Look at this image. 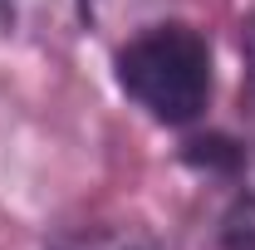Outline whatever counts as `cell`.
<instances>
[{
  "mask_svg": "<svg viewBox=\"0 0 255 250\" xmlns=\"http://www.w3.org/2000/svg\"><path fill=\"white\" fill-rule=\"evenodd\" d=\"M113 79L128 103H137L162 127H191L216 94L211 39L187 20H157L128 39L113 59Z\"/></svg>",
  "mask_w": 255,
  "mask_h": 250,
  "instance_id": "obj_1",
  "label": "cell"
},
{
  "mask_svg": "<svg viewBox=\"0 0 255 250\" xmlns=\"http://www.w3.org/2000/svg\"><path fill=\"white\" fill-rule=\"evenodd\" d=\"M216 250H255V196H241L216 226Z\"/></svg>",
  "mask_w": 255,
  "mask_h": 250,
  "instance_id": "obj_2",
  "label": "cell"
},
{
  "mask_svg": "<svg viewBox=\"0 0 255 250\" xmlns=\"http://www.w3.org/2000/svg\"><path fill=\"white\" fill-rule=\"evenodd\" d=\"M98 250H152V246H137V241H128V246H123V241H118V246H98Z\"/></svg>",
  "mask_w": 255,
  "mask_h": 250,
  "instance_id": "obj_3",
  "label": "cell"
}]
</instances>
